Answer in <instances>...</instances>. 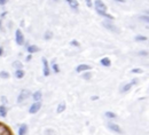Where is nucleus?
<instances>
[{
	"label": "nucleus",
	"instance_id": "1",
	"mask_svg": "<svg viewBox=\"0 0 149 135\" xmlns=\"http://www.w3.org/2000/svg\"><path fill=\"white\" fill-rule=\"evenodd\" d=\"M30 96H31V92L29 91V89H23V91L20 93L19 97H17V103H22L23 101L28 100Z\"/></svg>",
	"mask_w": 149,
	"mask_h": 135
},
{
	"label": "nucleus",
	"instance_id": "2",
	"mask_svg": "<svg viewBox=\"0 0 149 135\" xmlns=\"http://www.w3.org/2000/svg\"><path fill=\"white\" fill-rule=\"evenodd\" d=\"M15 41H16V43L19 45V46H22V45H24V36H23V33H22V31L20 30V29H17L16 31H15Z\"/></svg>",
	"mask_w": 149,
	"mask_h": 135
},
{
	"label": "nucleus",
	"instance_id": "3",
	"mask_svg": "<svg viewBox=\"0 0 149 135\" xmlns=\"http://www.w3.org/2000/svg\"><path fill=\"white\" fill-rule=\"evenodd\" d=\"M41 61H42V72H44V76L45 77H48L49 76V73H51V69H49V65H48V62H47V60L45 59V57H42L41 59Z\"/></svg>",
	"mask_w": 149,
	"mask_h": 135
},
{
	"label": "nucleus",
	"instance_id": "4",
	"mask_svg": "<svg viewBox=\"0 0 149 135\" xmlns=\"http://www.w3.org/2000/svg\"><path fill=\"white\" fill-rule=\"evenodd\" d=\"M40 108H41V102H34L33 104H31V107L29 109V112L31 115H34L40 110Z\"/></svg>",
	"mask_w": 149,
	"mask_h": 135
},
{
	"label": "nucleus",
	"instance_id": "5",
	"mask_svg": "<svg viewBox=\"0 0 149 135\" xmlns=\"http://www.w3.org/2000/svg\"><path fill=\"white\" fill-rule=\"evenodd\" d=\"M102 24H103V26L105 28H107L108 30H110V31H113V32H117L118 33V29H117V26L114 24V23H110L109 21H105V22H102Z\"/></svg>",
	"mask_w": 149,
	"mask_h": 135
},
{
	"label": "nucleus",
	"instance_id": "6",
	"mask_svg": "<svg viewBox=\"0 0 149 135\" xmlns=\"http://www.w3.org/2000/svg\"><path fill=\"white\" fill-rule=\"evenodd\" d=\"M107 126H108V128H109L110 130H113V132H115V133H118V134H122V133H123L122 128H121L117 124H114V122H108V124H107Z\"/></svg>",
	"mask_w": 149,
	"mask_h": 135
},
{
	"label": "nucleus",
	"instance_id": "7",
	"mask_svg": "<svg viewBox=\"0 0 149 135\" xmlns=\"http://www.w3.org/2000/svg\"><path fill=\"white\" fill-rule=\"evenodd\" d=\"M95 8L96 11H102V12H106L107 11V6L105 5V3L102 0H95Z\"/></svg>",
	"mask_w": 149,
	"mask_h": 135
},
{
	"label": "nucleus",
	"instance_id": "8",
	"mask_svg": "<svg viewBox=\"0 0 149 135\" xmlns=\"http://www.w3.org/2000/svg\"><path fill=\"white\" fill-rule=\"evenodd\" d=\"M28 130H29L28 125H26V124H22V125L19 127V135H26Z\"/></svg>",
	"mask_w": 149,
	"mask_h": 135
},
{
	"label": "nucleus",
	"instance_id": "9",
	"mask_svg": "<svg viewBox=\"0 0 149 135\" xmlns=\"http://www.w3.org/2000/svg\"><path fill=\"white\" fill-rule=\"evenodd\" d=\"M26 51H28V53L31 55V54H33V53H37V52L39 51V47L36 46V45H29V46L26 47Z\"/></svg>",
	"mask_w": 149,
	"mask_h": 135
},
{
	"label": "nucleus",
	"instance_id": "10",
	"mask_svg": "<svg viewBox=\"0 0 149 135\" xmlns=\"http://www.w3.org/2000/svg\"><path fill=\"white\" fill-rule=\"evenodd\" d=\"M91 69V65H87V64H80L76 68V71L77 72H83V71H87Z\"/></svg>",
	"mask_w": 149,
	"mask_h": 135
},
{
	"label": "nucleus",
	"instance_id": "11",
	"mask_svg": "<svg viewBox=\"0 0 149 135\" xmlns=\"http://www.w3.org/2000/svg\"><path fill=\"white\" fill-rule=\"evenodd\" d=\"M41 97H42V94H41L40 91H37V92H34V93L32 94V99H33L34 102H40Z\"/></svg>",
	"mask_w": 149,
	"mask_h": 135
},
{
	"label": "nucleus",
	"instance_id": "12",
	"mask_svg": "<svg viewBox=\"0 0 149 135\" xmlns=\"http://www.w3.org/2000/svg\"><path fill=\"white\" fill-rule=\"evenodd\" d=\"M13 68H14L15 70H22V69H23V63H22L21 61L16 60V61L13 62Z\"/></svg>",
	"mask_w": 149,
	"mask_h": 135
},
{
	"label": "nucleus",
	"instance_id": "13",
	"mask_svg": "<svg viewBox=\"0 0 149 135\" xmlns=\"http://www.w3.org/2000/svg\"><path fill=\"white\" fill-rule=\"evenodd\" d=\"M67 1H68V4L70 5V7L74 8V9H77L78 6H79V4H78L77 0H67Z\"/></svg>",
	"mask_w": 149,
	"mask_h": 135
},
{
	"label": "nucleus",
	"instance_id": "14",
	"mask_svg": "<svg viewBox=\"0 0 149 135\" xmlns=\"http://www.w3.org/2000/svg\"><path fill=\"white\" fill-rule=\"evenodd\" d=\"M7 112H8V109L5 105H0V116H1L3 118H5L7 116Z\"/></svg>",
	"mask_w": 149,
	"mask_h": 135
},
{
	"label": "nucleus",
	"instance_id": "15",
	"mask_svg": "<svg viewBox=\"0 0 149 135\" xmlns=\"http://www.w3.org/2000/svg\"><path fill=\"white\" fill-rule=\"evenodd\" d=\"M96 12H97V14H100V15H102V16H105V17L109 18V20H114V18H115V17H114L113 15L108 14L107 12H102V11H96Z\"/></svg>",
	"mask_w": 149,
	"mask_h": 135
},
{
	"label": "nucleus",
	"instance_id": "16",
	"mask_svg": "<svg viewBox=\"0 0 149 135\" xmlns=\"http://www.w3.org/2000/svg\"><path fill=\"white\" fill-rule=\"evenodd\" d=\"M24 71L23 70H15V78H17V79H22L23 77H24Z\"/></svg>",
	"mask_w": 149,
	"mask_h": 135
},
{
	"label": "nucleus",
	"instance_id": "17",
	"mask_svg": "<svg viewBox=\"0 0 149 135\" xmlns=\"http://www.w3.org/2000/svg\"><path fill=\"white\" fill-rule=\"evenodd\" d=\"M64 110H66V103H64V102H62V103H60V104L58 105L56 112H58V113H62Z\"/></svg>",
	"mask_w": 149,
	"mask_h": 135
},
{
	"label": "nucleus",
	"instance_id": "18",
	"mask_svg": "<svg viewBox=\"0 0 149 135\" xmlns=\"http://www.w3.org/2000/svg\"><path fill=\"white\" fill-rule=\"evenodd\" d=\"M101 64H102L103 67H110L111 62H110V60H109L108 57H105V59L101 60Z\"/></svg>",
	"mask_w": 149,
	"mask_h": 135
},
{
	"label": "nucleus",
	"instance_id": "19",
	"mask_svg": "<svg viewBox=\"0 0 149 135\" xmlns=\"http://www.w3.org/2000/svg\"><path fill=\"white\" fill-rule=\"evenodd\" d=\"M11 77V74L7 72V71H0V78L3 79H8Z\"/></svg>",
	"mask_w": 149,
	"mask_h": 135
},
{
	"label": "nucleus",
	"instance_id": "20",
	"mask_svg": "<svg viewBox=\"0 0 149 135\" xmlns=\"http://www.w3.org/2000/svg\"><path fill=\"white\" fill-rule=\"evenodd\" d=\"M52 38H53V32H51V31H47L44 34V39L45 40H49V39H52Z\"/></svg>",
	"mask_w": 149,
	"mask_h": 135
},
{
	"label": "nucleus",
	"instance_id": "21",
	"mask_svg": "<svg viewBox=\"0 0 149 135\" xmlns=\"http://www.w3.org/2000/svg\"><path fill=\"white\" fill-rule=\"evenodd\" d=\"M52 69H53V71H54L55 73H59V72H60V68H59V65L55 63V61H53V63H52Z\"/></svg>",
	"mask_w": 149,
	"mask_h": 135
},
{
	"label": "nucleus",
	"instance_id": "22",
	"mask_svg": "<svg viewBox=\"0 0 149 135\" xmlns=\"http://www.w3.org/2000/svg\"><path fill=\"white\" fill-rule=\"evenodd\" d=\"M147 40V37L144 36H136L135 37V41H146Z\"/></svg>",
	"mask_w": 149,
	"mask_h": 135
},
{
	"label": "nucleus",
	"instance_id": "23",
	"mask_svg": "<svg viewBox=\"0 0 149 135\" xmlns=\"http://www.w3.org/2000/svg\"><path fill=\"white\" fill-rule=\"evenodd\" d=\"M106 116H107L108 118H116V117H117V116H116L114 112H111V111H107V112H106Z\"/></svg>",
	"mask_w": 149,
	"mask_h": 135
},
{
	"label": "nucleus",
	"instance_id": "24",
	"mask_svg": "<svg viewBox=\"0 0 149 135\" xmlns=\"http://www.w3.org/2000/svg\"><path fill=\"white\" fill-rule=\"evenodd\" d=\"M132 87V84L130 82V84H127V85H125L124 86V88L122 89V92H127V91H130V88Z\"/></svg>",
	"mask_w": 149,
	"mask_h": 135
},
{
	"label": "nucleus",
	"instance_id": "25",
	"mask_svg": "<svg viewBox=\"0 0 149 135\" xmlns=\"http://www.w3.org/2000/svg\"><path fill=\"white\" fill-rule=\"evenodd\" d=\"M91 77H92L91 72H86V73H84V74H83V78H84V79H89Z\"/></svg>",
	"mask_w": 149,
	"mask_h": 135
},
{
	"label": "nucleus",
	"instance_id": "26",
	"mask_svg": "<svg viewBox=\"0 0 149 135\" xmlns=\"http://www.w3.org/2000/svg\"><path fill=\"white\" fill-rule=\"evenodd\" d=\"M140 20H142V21L149 23V16H144V15H142V16H140Z\"/></svg>",
	"mask_w": 149,
	"mask_h": 135
},
{
	"label": "nucleus",
	"instance_id": "27",
	"mask_svg": "<svg viewBox=\"0 0 149 135\" xmlns=\"http://www.w3.org/2000/svg\"><path fill=\"white\" fill-rule=\"evenodd\" d=\"M131 72H132V73H142L143 71H142L141 69H132Z\"/></svg>",
	"mask_w": 149,
	"mask_h": 135
},
{
	"label": "nucleus",
	"instance_id": "28",
	"mask_svg": "<svg viewBox=\"0 0 149 135\" xmlns=\"http://www.w3.org/2000/svg\"><path fill=\"white\" fill-rule=\"evenodd\" d=\"M70 43L72 45V46H76V47H79V42H78L77 40H72V41H71Z\"/></svg>",
	"mask_w": 149,
	"mask_h": 135
},
{
	"label": "nucleus",
	"instance_id": "29",
	"mask_svg": "<svg viewBox=\"0 0 149 135\" xmlns=\"http://www.w3.org/2000/svg\"><path fill=\"white\" fill-rule=\"evenodd\" d=\"M7 1H8V0H0V6H4V5H6V4H7Z\"/></svg>",
	"mask_w": 149,
	"mask_h": 135
},
{
	"label": "nucleus",
	"instance_id": "30",
	"mask_svg": "<svg viewBox=\"0 0 149 135\" xmlns=\"http://www.w3.org/2000/svg\"><path fill=\"white\" fill-rule=\"evenodd\" d=\"M86 5H87V6L89 7V8H91V7L93 6V5H92V1H91V0H86Z\"/></svg>",
	"mask_w": 149,
	"mask_h": 135
},
{
	"label": "nucleus",
	"instance_id": "31",
	"mask_svg": "<svg viewBox=\"0 0 149 135\" xmlns=\"http://www.w3.org/2000/svg\"><path fill=\"white\" fill-rule=\"evenodd\" d=\"M3 54H4V48L0 47V56H3Z\"/></svg>",
	"mask_w": 149,
	"mask_h": 135
},
{
	"label": "nucleus",
	"instance_id": "32",
	"mask_svg": "<svg viewBox=\"0 0 149 135\" xmlns=\"http://www.w3.org/2000/svg\"><path fill=\"white\" fill-rule=\"evenodd\" d=\"M139 54H140V55H148V53H147V52H140Z\"/></svg>",
	"mask_w": 149,
	"mask_h": 135
},
{
	"label": "nucleus",
	"instance_id": "33",
	"mask_svg": "<svg viewBox=\"0 0 149 135\" xmlns=\"http://www.w3.org/2000/svg\"><path fill=\"white\" fill-rule=\"evenodd\" d=\"M26 61H28V62L31 61V55H28V56H26Z\"/></svg>",
	"mask_w": 149,
	"mask_h": 135
},
{
	"label": "nucleus",
	"instance_id": "34",
	"mask_svg": "<svg viewBox=\"0 0 149 135\" xmlns=\"http://www.w3.org/2000/svg\"><path fill=\"white\" fill-rule=\"evenodd\" d=\"M116 1H118V3H125V0H116Z\"/></svg>",
	"mask_w": 149,
	"mask_h": 135
},
{
	"label": "nucleus",
	"instance_id": "35",
	"mask_svg": "<svg viewBox=\"0 0 149 135\" xmlns=\"http://www.w3.org/2000/svg\"><path fill=\"white\" fill-rule=\"evenodd\" d=\"M6 14H7L6 12H5V13H3V15H1V17H5V16H6Z\"/></svg>",
	"mask_w": 149,
	"mask_h": 135
},
{
	"label": "nucleus",
	"instance_id": "36",
	"mask_svg": "<svg viewBox=\"0 0 149 135\" xmlns=\"http://www.w3.org/2000/svg\"><path fill=\"white\" fill-rule=\"evenodd\" d=\"M0 29H3V24H1V21H0Z\"/></svg>",
	"mask_w": 149,
	"mask_h": 135
},
{
	"label": "nucleus",
	"instance_id": "37",
	"mask_svg": "<svg viewBox=\"0 0 149 135\" xmlns=\"http://www.w3.org/2000/svg\"><path fill=\"white\" fill-rule=\"evenodd\" d=\"M146 13H147V14H149V11H147V12H146Z\"/></svg>",
	"mask_w": 149,
	"mask_h": 135
},
{
	"label": "nucleus",
	"instance_id": "38",
	"mask_svg": "<svg viewBox=\"0 0 149 135\" xmlns=\"http://www.w3.org/2000/svg\"><path fill=\"white\" fill-rule=\"evenodd\" d=\"M54 1H59V0H54Z\"/></svg>",
	"mask_w": 149,
	"mask_h": 135
}]
</instances>
